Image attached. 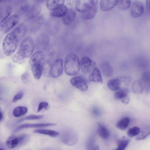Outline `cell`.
<instances>
[{
  "label": "cell",
  "mask_w": 150,
  "mask_h": 150,
  "mask_svg": "<svg viewBox=\"0 0 150 150\" xmlns=\"http://www.w3.org/2000/svg\"><path fill=\"white\" fill-rule=\"evenodd\" d=\"M35 47V42L32 38L26 37L22 41L18 51L13 56V61L18 64L23 63L25 58L31 56Z\"/></svg>",
  "instance_id": "cell-1"
},
{
  "label": "cell",
  "mask_w": 150,
  "mask_h": 150,
  "mask_svg": "<svg viewBox=\"0 0 150 150\" xmlns=\"http://www.w3.org/2000/svg\"><path fill=\"white\" fill-rule=\"evenodd\" d=\"M45 58V55L41 51H38L31 57L29 62L31 70L34 78L40 79L42 74V62Z\"/></svg>",
  "instance_id": "cell-2"
},
{
  "label": "cell",
  "mask_w": 150,
  "mask_h": 150,
  "mask_svg": "<svg viewBox=\"0 0 150 150\" xmlns=\"http://www.w3.org/2000/svg\"><path fill=\"white\" fill-rule=\"evenodd\" d=\"M80 68L79 58L76 54L70 53L66 57L64 62V70L65 73L69 76L76 74Z\"/></svg>",
  "instance_id": "cell-3"
},
{
  "label": "cell",
  "mask_w": 150,
  "mask_h": 150,
  "mask_svg": "<svg viewBox=\"0 0 150 150\" xmlns=\"http://www.w3.org/2000/svg\"><path fill=\"white\" fill-rule=\"evenodd\" d=\"M19 41L16 36L11 32L6 35L2 45L3 52L6 55L10 56L13 54L18 46Z\"/></svg>",
  "instance_id": "cell-4"
},
{
  "label": "cell",
  "mask_w": 150,
  "mask_h": 150,
  "mask_svg": "<svg viewBox=\"0 0 150 150\" xmlns=\"http://www.w3.org/2000/svg\"><path fill=\"white\" fill-rule=\"evenodd\" d=\"M20 20V17L17 14L11 16L1 24V31L4 34L8 33L19 22Z\"/></svg>",
  "instance_id": "cell-5"
},
{
  "label": "cell",
  "mask_w": 150,
  "mask_h": 150,
  "mask_svg": "<svg viewBox=\"0 0 150 150\" xmlns=\"http://www.w3.org/2000/svg\"><path fill=\"white\" fill-rule=\"evenodd\" d=\"M12 2L11 0H2L0 1V24L8 18L11 14L13 7L10 5Z\"/></svg>",
  "instance_id": "cell-6"
},
{
  "label": "cell",
  "mask_w": 150,
  "mask_h": 150,
  "mask_svg": "<svg viewBox=\"0 0 150 150\" xmlns=\"http://www.w3.org/2000/svg\"><path fill=\"white\" fill-rule=\"evenodd\" d=\"M98 0H78L75 3L76 9L81 13L86 12L96 5Z\"/></svg>",
  "instance_id": "cell-7"
},
{
  "label": "cell",
  "mask_w": 150,
  "mask_h": 150,
  "mask_svg": "<svg viewBox=\"0 0 150 150\" xmlns=\"http://www.w3.org/2000/svg\"><path fill=\"white\" fill-rule=\"evenodd\" d=\"M80 68L82 72L87 74L91 72L95 68V63L89 57H83L80 63Z\"/></svg>",
  "instance_id": "cell-8"
},
{
  "label": "cell",
  "mask_w": 150,
  "mask_h": 150,
  "mask_svg": "<svg viewBox=\"0 0 150 150\" xmlns=\"http://www.w3.org/2000/svg\"><path fill=\"white\" fill-rule=\"evenodd\" d=\"M63 61L61 59L56 60L51 65L50 76L56 78L61 76L63 71Z\"/></svg>",
  "instance_id": "cell-9"
},
{
  "label": "cell",
  "mask_w": 150,
  "mask_h": 150,
  "mask_svg": "<svg viewBox=\"0 0 150 150\" xmlns=\"http://www.w3.org/2000/svg\"><path fill=\"white\" fill-rule=\"evenodd\" d=\"M42 6L38 3L33 4L30 6L29 9L25 14V19L30 21L38 16L42 11Z\"/></svg>",
  "instance_id": "cell-10"
},
{
  "label": "cell",
  "mask_w": 150,
  "mask_h": 150,
  "mask_svg": "<svg viewBox=\"0 0 150 150\" xmlns=\"http://www.w3.org/2000/svg\"><path fill=\"white\" fill-rule=\"evenodd\" d=\"M144 8L142 3L139 1H134L132 3L130 9V14L134 18H138L143 13Z\"/></svg>",
  "instance_id": "cell-11"
},
{
  "label": "cell",
  "mask_w": 150,
  "mask_h": 150,
  "mask_svg": "<svg viewBox=\"0 0 150 150\" xmlns=\"http://www.w3.org/2000/svg\"><path fill=\"white\" fill-rule=\"evenodd\" d=\"M70 82L73 86L81 91L84 92L88 90V87L87 82L82 77H74L70 79Z\"/></svg>",
  "instance_id": "cell-12"
},
{
  "label": "cell",
  "mask_w": 150,
  "mask_h": 150,
  "mask_svg": "<svg viewBox=\"0 0 150 150\" xmlns=\"http://www.w3.org/2000/svg\"><path fill=\"white\" fill-rule=\"evenodd\" d=\"M50 42L49 37L46 35L41 34L37 37L35 44V47L38 51L44 50L48 46Z\"/></svg>",
  "instance_id": "cell-13"
},
{
  "label": "cell",
  "mask_w": 150,
  "mask_h": 150,
  "mask_svg": "<svg viewBox=\"0 0 150 150\" xmlns=\"http://www.w3.org/2000/svg\"><path fill=\"white\" fill-rule=\"evenodd\" d=\"M14 5V9L16 13L19 15L25 14L29 9V3L26 0L16 1Z\"/></svg>",
  "instance_id": "cell-14"
},
{
  "label": "cell",
  "mask_w": 150,
  "mask_h": 150,
  "mask_svg": "<svg viewBox=\"0 0 150 150\" xmlns=\"http://www.w3.org/2000/svg\"><path fill=\"white\" fill-rule=\"evenodd\" d=\"M30 21L28 29L30 32L33 33L38 31L41 27L44 22V18L42 16H40Z\"/></svg>",
  "instance_id": "cell-15"
},
{
  "label": "cell",
  "mask_w": 150,
  "mask_h": 150,
  "mask_svg": "<svg viewBox=\"0 0 150 150\" xmlns=\"http://www.w3.org/2000/svg\"><path fill=\"white\" fill-rule=\"evenodd\" d=\"M61 139L64 144L72 145L76 142L77 136L73 132L67 131L63 133L61 136Z\"/></svg>",
  "instance_id": "cell-16"
},
{
  "label": "cell",
  "mask_w": 150,
  "mask_h": 150,
  "mask_svg": "<svg viewBox=\"0 0 150 150\" xmlns=\"http://www.w3.org/2000/svg\"><path fill=\"white\" fill-rule=\"evenodd\" d=\"M28 30L27 25L24 23H21L17 25L11 32L14 34L19 40L25 36Z\"/></svg>",
  "instance_id": "cell-17"
},
{
  "label": "cell",
  "mask_w": 150,
  "mask_h": 150,
  "mask_svg": "<svg viewBox=\"0 0 150 150\" xmlns=\"http://www.w3.org/2000/svg\"><path fill=\"white\" fill-rule=\"evenodd\" d=\"M76 14V11L74 8H71L68 9L66 15L62 18L63 23L66 25H70L74 20Z\"/></svg>",
  "instance_id": "cell-18"
},
{
  "label": "cell",
  "mask_w": 150,
  "mask_h": 150,
  "mask_svg": "<svg viewBox=\"0 0 150 150\" xmlns=\"http://www.w3.org/2000/svg\"><path fill=\"white\" fill-rule=\"evenodd\" d=\"M57 124L54 123H26L18 126L14 130V132H16L21 129L29 128H37L55 126Z\"/></svg>",
  "instance_id": "cell-19"
},
{
  "label": "cell",
  "mask_w": 150,
  "mask_h": 150,
  "mask_svg": "<svg viewBox=\"0 0 150 150\" xmlns=\"http://www.w3.org/2000/svg\"><path fill=\"white\" fill-rule=\"evenodd\" d=\"M144 91L147 94L150 93V71H147L142 74L140 80Z\"/></svg>",
  "instance_id": "cell-20"
},
{
  "label": "cell",
  "mask_w": 150,
  "mask_h": 150,
  "mask_svg": "<svg viewBox=\"0 0 150 150\" xmlns=\"http://www.w3.org/2000/svg\"><path fill=\"white\" fill-rule=\"evenodd\" d=\"M119 0H101L100 9L103 11H107L112 9L117 4Z\"/></svg>",
  "instance_id": "cell-21"
},
{
  "label": "cell",
  "mask_w": 150,
  "mask_h": 150,
  "mask_svg": "<svg viewBox=\"0 0 150 150\" xmlns=\"http://www.w3.org/2000/svg\"><path fill=\"white\" fill-rule=\"evenodd\" d=\"M89 81L91 82L102 83L103 81L99 69L95 67L91 72L88 76Z\"/></svg>",
  "instance_id": "cell-22"
},
{
  "label": "cell",
  "mask_w": 150,
  "mask_h": 150,
  "mask_svg": "<svg viewBox=\"0 0 150 150\" xmlns=\"http://www.w3.org/2000/svg\"><path fill=\"white\" fill-rule=\"evenodd\" d=\"M64 2L63 0H47L46 2V6L49 10L52 11L63 6Z\"/></svg>",
  "instance_id": "cell-23"
},
{
  "label": "cell",
  "mask_w": 150,
  "mask_h": 150,
  "mask_svg": "<svg viewBox=\"0 0 150 150\" xmlns=\"http://www.w3.org/2000/svg\"><path fill=\"white\" fill-rule=\"evenodd\" d=\"M150 134V123L147 124L143 127L136 139L137 140L143 139Z\"/></svg>",
  "instance_id": "cell-24"
},
{
  "label": "cell",
  "mask_w": 150,
  "mask_h": 150,
  "mask_svg": "<svg viewBox=\"0 0 150 150\" xmlns=\"http://www.w3.org/2000/svg\"><path fill=\"white\" fill-rule=\"evenodd\" d=\"M20 143L19 137H17L15 135H12L10 136L6 142L7 146L10 149L15 148Z\"/></svg>",
  "instance_id": "cell-25"
},
{
  "label": "cell",
  "mask_w": 150,
  "mask_h": 150,
  "mask_svg": "<svg viewBox=\"0 0 150 150\" xmlns=\"http://www.w3.org/2000/svg\"><path fill=\"white\" fill-rule=\"evenodd\" d=\"M121 82L119 78L110 80L107 83L108 86L110 90L112 91H117L120 89Z\"/></svg>",
  "instance_id": "cell-26"
},
{
  "label": "cell",
  "mask_w": 150,
  "mask_h": 150,
  "mask_svg": "<svg viewBox=\"0 0 150 150\" xmlns=\"http://www.w3.org/2000/svg\"><path fill=\"white\" fill-rule=\"evenodd\" d=\"M129 90L127 88H123L119 89L115 92L114 95V99L117 100H122L129 96Z\"/></svg>",
  "instance_id": "cell-27"
},
{
  "label": "cell",
  "mask_w": 150,
  "mask_h": 150,
  "mask_svg": "<svg viewBox=\"0 0 150 150\" xmlns=\"http://www.w3.org/2000/svg\"><path fill=\"white\" fill-rule=\"evenodd\" d=\"M96 5L91 9L84 12L81 13L80 16L81 18L85 20H90L93 18L95 16L98 10Z\"/></svg>",
  "instance_id": "cell-28"
},
{
  "label": "cell",
  "mask_w": 150,
  "mask_h": 150,
  "mask_svg": "<svg viewBox=\"0 0 150 150\" xmlns=\"http://www.w3.org/2000/svg\"><path fill=\"white\" fill-rule=\"evenodd\" d=\"M97 132L99 136L104 139H108L110 135L109 129L104 125L100 124H98Z\"/></svg>",
  "instance_id": "cell-29"
},
{
  "label": "cell",
  "mask_w": 150,
  "mask_h": 150,
  "mask_svg": "<svg viewBox=\"0 0 150 150\" xmlns=\"http://www.w3.org/2000/svg\"><path fill=\"white\" fill-rule=\"evenodd\" d=\"M68 9L67 6L64 5L57 9L51 11L50 15L51 16L54 17L62 18L66 15Z\"/></svg>",
  "instance_id": "cell-30"
},
{
  "label": "cell",
  "mask_w": 150,
  "mask_h": 150,
  "mask_svg": "<svg viewBox=\"0 0 150 150\" xmlns=\"http://www.w3.org/2000/svg\"><path fill=\"white\" fill-rule=\"evenodd\" d=\"M132 90V92L137 94H140L144 91V88L140 80H136L133 82Z\"/></svg>",
  "instance_id": "cell-31"
},
{
  "label": "cell",
  "mask_w": 150,
  "mask_h": 150,
  "mask_svg": "<svg viewBox=\"0 0 150 150\" xmlns=\"http://www.w3.org/2000/svg\"><path fill=\"white\" fill-rule=\"evenodd\" d=\"M33 132L35 133L47 135L52 137H56L59 134V132L51 129H37L34 130Z\"/></svg>",
  "instance_id": "cell-32"
},
{
  "label": "cell",
  "mask_w": 150,
  "mask_h": 150,
  "mask_svg": "<svg viewBox=\"0 0 150 150\" xmlns=\"http://www.w3.org/2000/svg\"><path fill=\"white\" fill-rule=\"evenodd\" d=\"M101 69L103 74L105 76H111L113 74L112 69L111 65L108 63L104 62L101 67Z\"/></svg>",
  "instance_id": "cell-33"
},
{
  "label": "cell",
  "mask_w": 150,
  "mask_h": 150,
  "mask_svg": "<svg viewBox=\"0 0 150 150\" xmlns=\"http://www.w3.org/2000/svg\"><path fill=\"white\" fill-rule=\"evenodd\" d=\"M130 118L127 117L121 118L117 123V127L122 130L126 129L128 127L130 122Z\"/></svg>",
  "instance_id": "cell-34"
},
{
  "label": "cell",
  "mask_w": 150,
  "mask_h": 150,
  "mask_svg": "<svg viewBox=\"0 0 150 150\" xmlns=\"http://www.w3.org/2000/svg\"><path fill=\"white\" fill-rule=\"evenodd\" d=\"M28 112L27 108L23 106H18L14 109L13 115L14 117H19L25 114Z\"/></svg>",
  "instance_id": "cell-35"
},
{
  "label": "cell",
  "mask_w": 150,
  "mask_h": 150,
  "mask_svg": "<svg viewBox=\"0 0 150 150\" xmlns=\"http://www.w3.org/2000/svg\"><path fill=\"white\" fill-rule=\"evenodd\" d=\"M51 65L50 62L48 60H45L42 62V72L44 76H49L50 75Z\"/></svg>",
  "instance_id": "cell-36"
},
{
  "label": "cell",
  "mask_w": 150,
  "mask_h": 150,
  "mask_svg": "<svg viewBox=\"0 0 150 150\" xmlns=\"http://www.w3.org/2000/svg\"><path fill=\"white\" fill-rule=\"evenodd\" d=\"M130 140L128 139L118 140L117 141L116 148L112 150H125L129 143Z\"/></svg>",
  "instance_id": "cell-37"
},
{
  "label": "cell",
  "mask_w": 150,
  "mask_h": 150,
  "mask_svg": "<svg viewBox=\"0 0 150 150\" xmlns=\"http://www.w3.org/2000/svg\"><path fill=\"white\" fill-rule=\"evenodd\" d=\"M131 1L130 0H119L117 6L121 10H126L130 6Z\"/></svg>",
  "instance_id": "cell-38"
},
{
  "label": "cell",
  "mask_w": 150,
  "mask_h": 150,
  "mask_svg": "<svg viewBox=\"0 0 150 150\" xmlns=\"http://www.w3.org/2000/svg\"><path fill=\"white\" fill-rule=\"evenodd\" d=\"M141 129L138 127L134 126L130 128L127 131V134L130 137L138 135L140 132Z\"/></svg>",
  "instance_id": "cell-39"
},
{
  "label": "cell",
  "mask_w": 150,
  "mask_h": 150,
  "mask_svg": "<svg viewBox=\"0 0 150 150\" xmlns=\"http://www.w3.org/2000/svg\"><path fill=\"white\" fill-rule=\"evenodd\" d=\"M43 116H44L43 115H29L26 117H25L24 118H23L19 119V120H18L17 122H21L25 120H29L40 119L43 118Z\"/></svg>",
  "instance_id": "cell-40"
},
{
  "label": "cell",
  "mask_w": 150,
  "mask_h": 150,
  "mask_svg": "<svg viewBox=\"0 0 150 150\" xmlns=\"http://www.w3.org/2000/svg\"><path fill=\"white\" fill-rule=\"evenodd\" d=\"M121 82L123 83L126 86H129L131 84L132 79L130 76H125L119 77Z\"/></svg>",
  "instance_id": "cell-41"
},
{
  "label": "cell",
  "mask_w": 150,
  "mask_h": 150,
  "mask_svg": "<svg viewBox=\"0 0 150 150\" xmlns=\"http://www.w3.org/2000/svg\"><path fill=\"white\" fill-rule=\"evenodd\" d=\"M23 93L22 92H20L16 94L13 97L12 102H16L18 100L21 99L23 96Z\"/></svg>",
  "instance_id": "cell-42"
},
{
  "label": "cell",
  "mask_w": 150,
  "mask_h": 150,
  "mask_svg": "<svg viewBox=\"0 0 150 150\" xmlns=\"http://www.w3.org/2000/svg\"><path fill=\"white\" fill-rule=\"evenodd\" d=\"M48 106V104L46 102H40L38 106V112H40L44 109L46 108Z\"/></svg>",
  "instance_id": "cell-43"
},
{
  "label": "cell",
  "mask_w": 150,
  "mask_h": 150,
  "mask_svg": "<svg viewBox=\"0 0 150 150\" xmlns=\"http://www.w3.org/2000/svg\"><path fill=\"white\" fill-rule=\"evenodd\" d=\"M93 114L96 116H99L100 114V110L97 108H93L92 110Z\"/></svg>",
  "instance_id": "cell-44"
},
{
  "label": "cell",
  "mask_w": 150,
  "mask_h": 150,
  "mask_svg": "<svg viewBox=\"0 0 150 150\" xmlns=\"http://www.w3.org/2000/svg\"><path fill=\"white\" fill-rule=\"evenodd\" d=\"M28 74H23L21 77L22 79L24 82H26L28 79Z\"/></svg>",
  "instance_id": "cell-45"
},
{
  "label": "cell",
  "mask_w": 150,
  "mask_h": 150,
  "mask_svg": "<svg viewBox=\"0 0 150 150\" xmlns=\"http://www.w3.org/2000/svg\"><path fill=\"white\" fill-rule=\"evenodd\" d=\"M146 7L147 10L150 11V0H147L146 1Z\"/></svg>",
  "instance_id": "cell-46"
},
{
  "label": "cell",
  "mask_w": 150,
  "mask_h": 150,
  "mask_svg": "<svg viewBox=\"0 0 150 150\" xmlns=\"http://www.w3.org/2000/svg\"><path fill=\"white\" fill-rule=\"evenodd\" d=\"M3 118V114L1 111H0V121H1Z\"/></svg>",
  "instance_id": "cell-47"
},
{
  "label": "cell",
  "mask_w": 150,
  "mask_h": 150,
  "mask_svg": "<svg viewBox=\"0 0 150 150\" xmlns=\"http://www.w3.org/2000/svg\"><path fill=\"white\" fill-rule=\"evenodd\" d=\"M91 150H100L99 147L98 146H96L93 148Z\"/></svg>",
  "instance_id": "cell-48"
},
{
  "label": "cell",
  "mask_w": 150,
  "mask_h": 150,
  "mask_svg": "<svg viewBox=\"0 0 150 150\" xmlns=\"http://www.w3.org/2000/svg\"><path fill=\"white\" fill-rule=\"evenodd\" d=\"M0 150H4V149H3L1 148L0 149Z\"/></svg>",
  "instance_id": "cell-49"
}]
</instances>
